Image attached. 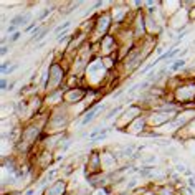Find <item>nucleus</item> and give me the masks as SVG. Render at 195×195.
<instances>
[{
    "label": "nucleus",
    "instance_id": "f257e3e1",
    "mask_svg": "<svg viewBox=\"0 0 195 195\" xmlns=\"http://www.w3.org/2000/svg\"><path fill=\"white\" fill-rule=\"evenodd\" d=\"M102 106H104V104L96 106V108H91L89 111H88L86 114H84V118H83V121H81V124H83V126H88V124H91V121L94 119V116L98 114V109H101Z\"/></svg>",
    "mask_w": 195,
    "mask_h": 195
},
{
    "label": "nucleus",
    "instance_id": "f03ea898",
    "mask_svg": "<svg viewBox=\"0 0 195 195\" xmlns=\"http://www.w3.org/2000/svg\"><path fill=\"white\" fill-rule=\"evenodd\" d=\"M121 109H122L121 106H118V108H114V111H111V112H109V114L106 116V119H109V118H112V116H114V114H118V112L121 111Z\"/></svg>",
    "mask_w": 195,
    "mask_h": 195
},
{
    "label": "nucleus",
    "instance_id": "7ed1b4c3",
    "mask_svg": "<svg viewBox=\"0 0 195 195\" xmlns=\"http://www.w3.org/2000/svg\"><path fill=\"white\" fill-rule=\"evenodd\" d=\"M47 15H50V10L48 8H45L43 12H41V15H40V20H43V18H47Z\"/></svg>",
    "mask_w": 195,
    "mask_h": 195
},
{
    "label": "nucleus",
    "instance_id": "20e7f679",
    "mask_svg": "<svg viewBox=\"0 0 195 195\" xmlns=\"http://www.w3.org/2000/svg\"><path fill=\"white\" fill-rule=\"evenodd\" d=\"M0 86H2V89H5V88H7V81L2 80V81H0Z\"/></svg>",
    "mask_w": 195,
    "mask_h": 195
},
{
    "label": "nucleus",
    "instance_id": "39448f33",
    "mask_svg": "<svg viewBox=\"0 0 195 195\" xmlns=\"http://www.w3.org/2000/svg\"><path fill=\"white\" fill-rule=\"evenodd\" d=\"M18 37H20V33H15V35H13V37H12V41H15Z\"/></svg>",
    "mask_w": 195,
    "mask_h": 195
}]
</instances>
